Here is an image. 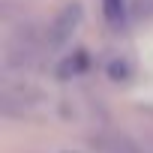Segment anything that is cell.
<instances>
[{
    "label": "cell",
    "instance_id": "cell-1",
    "mask_svg": "<svg viewBox=\"0 0 153 153\" xmlns=\"http://www.w3.org/2000/svg\"><path fill=\"white\" fill-rule=\"evenodd\" d=\"M102 3H105V18L117 24L123 18V0H102Z\"/></svg>",
    "mask_w": 153,
    "mask_h": 153
}]
</instances>
